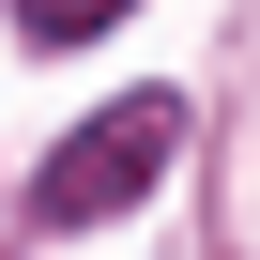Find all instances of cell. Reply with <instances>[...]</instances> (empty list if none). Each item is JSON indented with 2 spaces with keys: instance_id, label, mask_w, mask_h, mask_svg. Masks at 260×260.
<instances>
[{
  "instance_id": "obj_1",
  "label": "cell",
  "mask_w": 260,
  "mask_h": 260,
  "mask_svg": "<svg viewBox=\"0 0 260 260\" xmlns=\"http://www.w3.org/2000/svg\"><path fill=\"white\" fill-rule=\"evenodd\" d=\"M169 153H184V92H122V107H92L77 138L31 169V230H107L122 199H153Z\"/></svg>"
},
{
  "instance_id": "obj_2",
  "label": "cell",
  "mask_w": 260,
  "mask_h": 260,
  "mask_svg": "<svg viewBox=\"0 0 260 260\" xmlns=\"http://www.w3.org/2000/svg\"><path fill=\"white\" fill-rule=\"evenodd\" d=\"M122 16H138V0H16L31 46H92V31H122Z\"/></svg>"
}]
</instances>
